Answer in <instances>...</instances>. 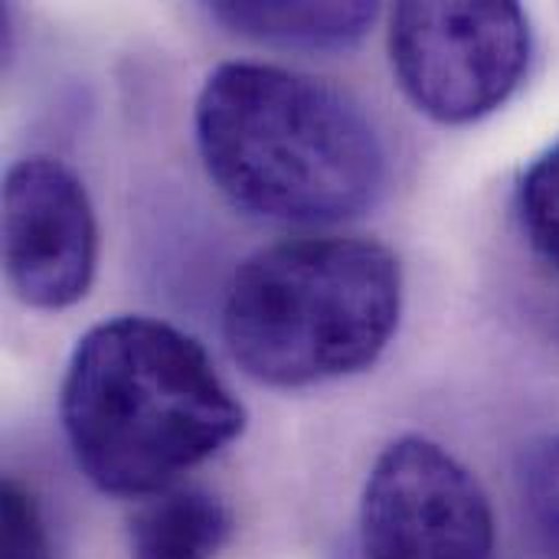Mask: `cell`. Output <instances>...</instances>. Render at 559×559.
<instances>
[{
    "instance_id": "cell-1",
    "label": "cell",
    "mask_w": 559,
    "mask_h": 559,
    "mask_svg": "<svg viewBox=\"0 0 559 559\" xmlns=\"http://www.w3.org/2000/svg\"><path fill=\"white\" fill-rule=\"evenodd\" d=\"M59 416L82 475L121 498L167 491L246 429V409L206 347L144 314L82 334Z\"/></svg>"
},
{
    "instance_id": "cell-2",
    "label": "cell",
    "mask_w": 559,
    "mask_h": 559,
    "mask_svg": "<svg viewBox=\"0 0 559 559\" xmlns=\"http://www.w3.org/2000/svg\"><path fill=\"white\" fill-rule=\"evenodd\" d=\"M193 131L223 197L262 219L341 223L386 187V151L360 105L282 66H216L197 95Z\"/></svg>"
},
{
    "instance_id": "cell-3",
    "label": "cell",
    "mask_w": 559,
    "mask_h": 559,
    "mask_svg": "<svg viewBox=\"0 0 559 559\" xmlns=\"http://www.w3.org/2000/svg\"><path fill=\"white\" fill-rule=\"evenodd\" d=\"M403 311L400 259L364 236H298L252 252L223 305V341L246 377L301 390L380 360Z\"/></svg>"
},
{
    "instance_id": "cell-4",
    "label": "cell",
    "mask_w": 559,
    "mask_h": 559,
    "mask_svg": "<svg viewBox=\"0 0 559 559\" xmlns=\"http://www.w3.org/2000/svg\"><path fill=\"white\" fill-rule=\"evenodd\" d=\"M531 20L521 3H400L390 20V62L409 102L468 124L501 108L531 62Z\"/></svg>"
},
{
    "instance_id": "cell-5",
    "label": "cell",
    "mask_w": 559,
    "mask_h": 559,
    "mask_svg": "<svg viewBox=\"0 0 559 559\" xmlns=\"http://www.w3.org/2000/svg\"><path fill=\"white\" fill-rule=\"evenodd\" d=\"M360 540L367 559H495V514L452 452L403 436L370 468Z\"/></svg>"
},
{
    "instance_id": "cell-6",
    "label": "cell",
    "mask_w": 559,
    "mask_h": 559,
    "mask_svg": "<svg viewBox=\"0 0 559 559\" xmlns=\"http://www.w3.org/2000/svg\"><path fill=\"white\" fill-rule=\"evenodd\" d=\"M3 265L16 298L62 311L85 298L98 265V223L85 183L62 160L29 154L3 177Z\"/></svg>"
},
{
    "instance_id": "cell-7",
    "label": "cell",
    "mask_w": 559,
    "mask_h": 559,
    "mask_svg": "<svg viewBox=\"0 0 559 559\" xmlns=\"http://www.w3.org/2000/svg\"><path fill=\"white\" fill-rule=\"evenodd\" d=\"M377 3H259V0H219L210 16L239 36L285 46V49H350L373 26Z\"/></svg>"
},
{
    "instance_id": "cell-8",
    "label": "cell",
    "mask_w": 559,
    "mask_h": 559,
    "mask_svg": "<svg viewBox=\"0 0 559 559\" xmlns=\"http://www.w3.org/2000/svg\"><path fill=\"white\" fill-rule=\"evenodd\" d=\"M226 537L229 511L213 491H160L131 518V559H216Z\"/></svg>"
},
{
    "instance_id": "cell-9",
    "label": "cell",
    "mask_w": 559,
    "mask_h": 559,
    "mask_svg": "<svg viewBox=\"0 0 559 559\" xmlns=\"http://www.w3.org/2000/svg\"><path fill=\"white\" fill-rule=\"evenodd\" d=\"M518 210L531 246L559 269V141L527 167L518 190Z\"/></svg>"
},
{
    "instance_id": "cell-10",
    "label": "cell",
    "mask_w": 559,
    "mask_h": 559,
    "mask_svg": "<svg viewBox=\"0 0 559 559\" xmlns=\"http://www.w3.org/2000/svg\"><path fill=\"white\" fill-rule=\"evenodd\" d=\"M0 559H52L43 508L29 488L7 478L0 498Z\"/></svg>"
},
{
    "instance_id": "cell-11",
    "label": "cell",
    "mask_w": 559,
    "mask_h": 559,
    "mask_svg": "<svg viewBox=\"0 0 559 559\" xmlns=\"http://www.w3.org/2000/svg\"><path fill=\"white\" fill-rule=\"evenodd\" d=\"M521 491L540 534L559 554V432L537 439L524 452Z\"/></svg>"
}]
</instances>
